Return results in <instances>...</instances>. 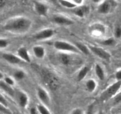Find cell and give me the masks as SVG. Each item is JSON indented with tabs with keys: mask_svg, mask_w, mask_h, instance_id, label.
Listing matches in <instances>:
<instances>
[{
	"mask_svg": "<svg viewBox=\"0 0 121 114\" xmlns=\"http://www.w3.org/2000/svg\"><path fill=\"white\" fill-rule=\"evenodd\" d=\"M18 57L21 60L26 61V62H30V58L29 55L27 51L25 48H21L18 50Z\"/></svg>",
	"mask_w": 121,
	"mask_h": 114,
	"instance_id": "cell-11",
	"label": "cell"
},
{
	"mask_svg": "<svg viewBox=\"0 0 121 114\" xmlns=\"http://www.w3.org/2000/svg\"><path fill=\"white\" fill-rule=\"evenodd\" d=\"M104 114V112H102V111H100L99 112V114Z\"/></svg>",
	"mask_w": 121,
	"mask_h": 114,
	"instance_id": "cell-38",
	"label": "cell"
},
{
	"mask_svg": "<svg viewBox=\"0 0 121 114\" xmlns=\"http://www.w3.org/2000/svg\"><path fill=\"white\" fill-rule=\"evenodd\" d=\"M92 1L93 3H100V2H101L102 1V0H91Z\"/></svg>",
	"mask_w": 121,
	"mask_h": 114,
	"instance_id": "cell-36",
	"label": "cell"
},
{
	"mask_svg": "<svg viewBox=\"0 0 121 114\" xmlns=\"http://www.w3.org/2000/svg\"><path fill=\"white\" fill-rule=\"evenodd\" d=\"M53 21L54 23L60 25L68 26L73 24V20L64 16H55L53 18Z\"/></svg>",
	"mask_w": 121,
	"mask_h": 114,
	"instance_id": "cell-10",
	"label": "cell"
},
{
	"mask_svg": "<svg viewBox=\"0 0 121 114\" xmlns=\"http://www.w3.org/2000/svg\"><path fill=\"white\" fill-rule=\"evenodd\" d=\"M35 9L39 15L42 16H46L47 15L48 8L45 4L40 2L35 3Z\"/></svg>",
	"mask_w": 121,
	"mask_h": 114,
	"instance_id": "cell-8",
	"label": "cell"
},
{
	"mask_svg": "<svg viewBox=\"0 0 121 114\" xmlns=\"http://www.w3.org/2000/svg\"><path fill=\"white\" fill-rule=\"evenodd\" d=\"M71 114H84V113L81 109H75L72 112Z\"/></svg>",
	"mask_w": 121,
	"mask_h": 114,
	"instance_id": "cell-30",
	"label": "cell"
},
{
	"mask_svg": "<svg viewBox=\"0 0 121 114\" xmlns=\"http://www.w3.org/2000/svg\"><path fill=\"white\" fill-rule=\"evenodd\" d=\"M88 71H89V68L87 67H84L80 71L77 75V80L78 81H81L83 80L86 76L87 75V73H88Z\"/></svg>",
	"mask_w": 121,
	"mask_h": 114,
	"instance_id": "cell-17",
	"label": "cell"
},
{
	"mask_svg": "<svg viewBox=\"0 0 121 114\" xmlns=\"http://www.w3.org/2000/svg\"><path fill=\"white\" fill-rule=\"evenodd\" d=\"M32 21L25 17H17L9 20L4 26V29L13 33H24L32 27Z\"/></svg>",
	"mask_w": 121,
	"mask_h": 114,
	"instance_id": "cell-1",
	"label": "cell"
},
{
	"mask_svg": "<svg viewBox=\"0 0 121 114\" xmlns=\"http://www.w3.org/2000/svg\"><path fill=\"white\" fill-rule=\"evenodd\" d=\"M115 77L117 81H120L121 80V70L117 71L115 74Z\"/></svg>",
	"mask_w": 121,
	"mask_h": 114,
	"instance_id": "cell-31",
	"label": "cell"
},
{
	"mask_svg": "<svg viewBox=\"0 0 121 114\" xmlns=\"http://www.w3.org/2000/svg\"><path fill=\"white\" fill-rule=\"evenodd\" d=\"M7 1V0H0V10L5 6Z\"/></svg>",
	"mask_w": 121,
	"mask_h": 114,
	"instance_id": "cell-33",
	"label": "cell"
},
{
	"mask_svg": "<svg viewBox=\"0 0 121 114\" xmlns=\"http://www.w3.org/2000/svg\"><path fill=\"white\" fill-rule=\"evenodd\" d=\"M3 78H4V75H3V74L1 73V72L0 71V80L3 79Z\"/></svg>",
	"mask_w": 121,
	"mask_h": 114,
	"instance_id": "cell-37",
	"label": "cell"
},
{
	"mask_svg": "<svg viewBox=\"0 0 121 114\" xmlns=\"http://www.w3.org/2000/svg\"><path fill=\"white\" fill-rule=\"evenodd\" d=\"M115 36L116 38L119 39V38H121V27L117 26L116 28V29L115 31Z\"/></svg>",
	"mask_w": 121,
	"mask_h": 114,
	"instance_id": "cell-26",
	"label": "cell"
},
{
	"mask_svg": "<svg viewBox=\"0 0 121 114\" xmlns=\"http://www.w3.org/2000/svg\"><path fill=\"white\" fill-rule=\"evenodd\" d=\"M89 49L96 55L99 57L100 58L105 60H109L110 58V54L103 49L96 46H89Z\"/></svg>",
	"mask_w": 121,
	"mask_h": 114,
	"instance_id": "cell-4",
	"label": "cell"
},
{
	"mask_svg": "<svg viewBox=\"0 0 121 114\" xmlns=\"http://www.w3.org/2000/svg\"><path fill=\"white\" fill-rule=\"evenodd\" d=\"M87 10H88V8L86 7H78L77 9L76 7L75 8L74 13L78 17H83L86 13L87 12Z\"/></svg>",
	"mask_w": 121,
	"mask_h": 114,
	"instance_id": "cell-16",
	"label": "cell"
},
{
	"mask_svg": "<svg viewBox=\"0 0 121 114\" xmlns=\"http://www.w3.org/2000/svg\"><path fill=\"white\" fill-rule=\"evenodd\" d=\"M14 76L17 80H22V79H24V77H25V74L23 71H17L14 74Z\"/></svg>",
	"mask_w": 121,
	"mask_h": 114,
	"instance_id": "cell-22",
	"label": "cell"
},
{
	"mask_svg": "<svg viewBox=\"0 0 121 114\" xmlns=\"http://www.w3.org/2000/svg\"><path fill=\"white\" fill-rule=\"evenodd\" d=\"M115 44V40L113 38H109V39H108L102 42V44L106 45V46H112V45H113Z\"/></svg>",
	"mask_w": 121,
	"mask_h": 114,
	"instance_id": "cell-23",
	"label": "cell"
},
{
	"mask_svg": "<svg viewBox=\"0 0 121 114\" xmlns=\"http://www.w3.org/2000/svg\"><path fill=\"white\" fill-rule=\"evenodd\" d=\"M34 54L38 58H42L45 56V49L40 46H35L33 49Z\"/></svg>",
	"mask_w": 121,
	"mask_h": 114,
	"instance_id": "cell-13",
	"label": "cell"
},
{
	"mask_svg": "<svg viewBox=\"0 0 121 114\" xmlns=\"http://www.w3.org/2000/svg\"><path fill=\"white\" fill-rule=\"evenodd\" d=\"M86 88L87 90L90 92H92L96 89V83L95 81L92 79H90L86 83Z\"/></svg>",
	"mask_w": 121,
	"mask_h": 114,
	"instance_id": "cell-20",
	"label": "cell"
},
{
	"mask_svg": "<svg viewBox=\"0 0 121 114\" xmlns=\"http://www.w3.org/2000/svg\"><path fill=\"white\" fill-rule=\"evenodd\" d=\"M93 108V105H91L88 109V114H92V110Z\"/></svg>",
	"mask_w": 121,
	"mask_h": 114,
	"instance_id": "cell-35",
	"label": "cell"
},
{
	"mask_svg": "<svg viewBox=\"0 0 121 114\" xmlns=\"http://www.w3.org/2000/svg\"><path fill=\"white\" fill-rule=\"evenodd\" d=\"M3 58L7 62L11 64H17L20 63L22 61V60L18 57L9 53H3Z\"/></svg>",
	"mask_w": 121,
	"mask_h": 114,
	"instance_id": "cell-9",
	"label": "cell"
},
{
	"mask_svg": "<svg viewBox=\"0 0 121 114\" xmlns=\"http://www.w3.org/2000/svg\"><path fill=\"white\" fill-rule=\"evenodd\" d=\"M112 4L109 0H105L102 2L98 7L97 11L100 14H106L109 13L111 10Z\"/></svg>",
	"mask_w": 121,
	"mask_h": 114,
	"instance_id": "cell-6",
	"label": "cell"
},
{
	"mask_svg": "<svg viewBox=\"0 0 121 114\" xmlns=\"http://www.w3.org/2000/svg\"><path fill=\"white\" fill-rule=\"evenodd\" d=\"M95 72L97 77L100 80H104V72L102 67L99 65L97 64L95 67Z\"/></svg>",
	"mask_w": 121,
	"mask_h": 114,
	"instance_id": "cell-18",
	"label": "cell"
},
{
	"mask_svg": "<svg viewBox=\"0 0 121 114\" xmlns=\"http://www.w3.org/2000/svg\"><path fill=\"white\" fill-rule=\"evenodd\" d=\"M121 88V80L117 81L109 87L101 95V100L107 101L115 96Z\"/></svg>",
	"mask_w": 121,
	"mask_h": 114,
	"instance_id": "cell-2",
	"label": "cell"
},
{
	"mask_svg": "<svg viewBox=\"0 0 121 114\" xmlns=\"http://www.w3.org/2000/svg\"><path fill=\"white\" fill-rule=\"evenodd\" d=\"M71 1L77 6V5H80L82 4L83 0H71Z\"/></svg>",
	"mask_w": 121,
	"mask_h": 114,
	"instance_id": "cell-32",
	"label": "cell"
},
{
	"mask_svg": "<svg viewBox=\"0 0 121 114\" xmlns=\"http://www.w3.org/2000/svg\"><path fill=\"white\" fill-rule=\"evenodd\" d=\"M54 46L56 49L60 51H68V52L80 53V51L75 46L64 41H56L54 43Z\"/></svg>",
	"mask_w": 121,
	"mask_h": 114,
	"instance_id": "cell-3",
	"label": "cell"
},
{
	"mask_svg": "<svg viewBox=\"0 0 121 114\" xmlns=\"http://www.w3.org/2000/svg\"><path fill=\"white\" fill-rule=\"evenodd\" d=\"M9 45V42L7 39H0V48H5Z\"/></svg>",
	"mask_w": 121,
	"mask_h": 114,
	"instance_id": "cell-25",
	"label": "cell"
},
{
	"mask_svg": "<svg viewBox=\"0 0 121 114\" xmlns=\"http://www.w3.org/2000/svg\"><path fill=\"white\" fill-rule=\"evenodd\" d=\"M61 61H62V63L65 64H67L69 62V58H68V57L64 55H62L61 57Z\"/></svg>",
	"mask_w": 121,
	"mask_h": 114,
	"instance_id": "cell-29",
	"label": "cell"
},
{
	"mask_svg": "<svg viewBox=\"0 0 121 114\" xmlns=\"http://www.w3.org/2000/svg\"><path fill=\"white\" fill-rule=\"evenodd\" d=\"M0 104L3 105L7 107L8 108V102L7 101V100L5 99V97L1 95V94L0 93Z\"/></svg>",
	"mask_w": 121,
	"mask_h": 114,
	"instance_id": "cell-28",
	"label": "cell"
},
{
	"mask_svg": "<svg viewBox=\"0 0 121 114\" xmlns=\"http://www.w3.org/2000/svg\"><path fill=\"white\" fill-rule=\"evenodd\" d=\"M37 110L40 114H51L48 108L43 105H39L37 106Z\"/></svg>",
	"mask_w": 121,
	"mask_h": 114,
	"instance_id": "cell-21",
	"label": "cell"
},
{
	"mask_svg": "<svg viewBox=\"0 0 121 114\" xmlns=\"http://www.w3.org/2000/svg\"><path fill=\"white\" fill-rule=\"evenodd\" d=\"M49 1L52 2V3H55V2H56V0H49Z\"/></svg>",
	"mask_w": 121,
	"mask_h": 114,
	"instance_id": "cell-39",
	"label": "cell"
},
{
	"mask_svg": "<svg viewBox=\"0 0 121 114\" xmlns=\"http://www.w3.org/2000/svg\"><path fill=\"white\" fill-rule=\"evenodd\" d=\"M38 96L39 99L45 106H49L50 97L48 93L42 88H39L38 90Z\"/></svg>",
	"mask_w": 121,
	"mask_h": 114,
	"instance_id": "cell-5",
	"label": "cell"
},
{
	"mask_svg": "<svg viewBox=\"0 0 121 114\" xmlns=\"http://www.w3.org/2000/svg\"><path fill=\"white\" fill-rule=\"evenodd\" d=\"M30 114H40L38 111L37 110V109L35 108H32L30 110Z\"/></svg>",
	"mask_w": 121,
	"mask_h": 114,
	"instance_id": "cell-34",
	"label": "cell"
},
{
	"mask_svg": "<svg viewBox=\"0 0 121 114\" xmlns=\"http://www.w3.org/2000/svg\"><path fill=\"white\" fill-rule=\"evenodd\" d=\"M58 1L62 6H63L64 7L67 8V9H73L77 7L74 3L70 1H68V0H58Z\"/></svg>",
	"mask_w": 121,
	"mask_h": 114,
	"instance_id": "cell-15",
	"label": "cell"
},
{
	"mask_svg": "<svg viewBox=\"0 0 121 114\" xmlns=\"http://www.w3.org/2000/svg\"><path fill=\"white\" fill-rule=\"evenodd\" d=\"M4 82H5L7 84L10 86H13L14 84L13 80L11 78L9 77H6L4 78Z\"/></svg>",
	"mask_w": 121,
	"mask_h": 114,
	"instance_id": "cell-27",
	"label": "cell"
},
{
	"mask_svg": "<svg viewBox=\"0 0 121 114\" xmlns=\"http://www.w3.org/2000/svg\"><path fill=\"white\" fill-rule=\"evenodd\" d=\"M18 104L22 108H24L28 103V97L23 92H19L18 94Z\"/></svg>",
	"mask_w": 121,
	"mask_h": 114,
	"instance_id": "cell-12",
	"label": "cell"
},
{
	"mask_svg": "<svg viewBox=\"0 0 121 114\" xmlns=\"http://www.w3.org/2000/svg\"><path fill=\"white\" fill-rule=\"evenodd\" d=\"M75 46L82 53H84L86 55L89 54L90 50L88 48L87 46H86L84 44H81V43H76L75 44Z\"/></svg>",
	"mask_w": 121,
	"mask_h": 114,
	"instance_id": "cell-19",
	"label": "cell"
},
{
	"mask_svg": "<svg viewBox=\"0 0 121 114\" xmlns=\"http://www.w3.org/2000/svg\"><path fill=\"white\" fill-rule=\"evenodd\" d=\"M0 112L4 114H11V112L8 109L7 107L2 104H0Z\"/></svg>",
	"mask_w": 121,
	"mask_h": 114,
	"instance_id": "cell-24",
	"label": "cell"
},
{
	"mask_svg": "<svg viewBox=\"0 0 121 114\" xmlns=\"http://www.w3.org/2000/svg\"><path fill=\"white\" fill-rule=\"evenodd\" d=\"M0 88L10 96H14V90L12 89L11 86L7 84L5 82H0Z\"/></svg>",
	"mask_w": 121,
	"mask_h": 114,
	"instance_id": "cell-14",
	"label": "cell"
},
{
	"mask_svg": "<svg viewBox=\"0 0 121 114\" xmlns=\"http://www.w3.org/2000/svg\"><path fill=\"white\" fill-rule=\"evenodd\" d=\"M54 34V32L52 29H47L43 30L35 35V38L37 40H43V39H49L51 38Z\"/></svg>",
	"mask_w": 121,
	"mask_h": 114,
	"instance_id": "cell-7",
	"label": "cell"
}]
</instances>
